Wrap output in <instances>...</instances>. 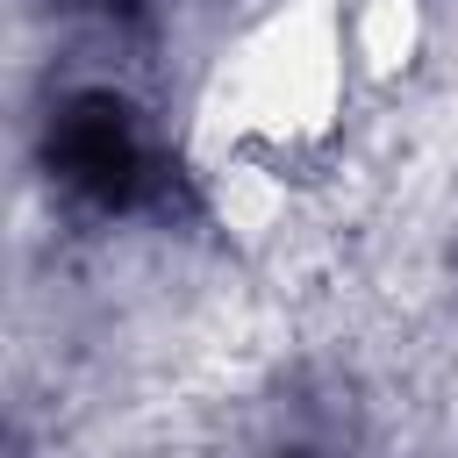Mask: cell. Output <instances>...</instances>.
<instances>
[{"label":"cell","instance_id":"6da1fadb","mask_svg":"<svg viewBox=\"0 0 458 458\" xmlns=\"http://www.w3.org/2000/svg\"><path fill=\"white\" fill-rule=\"evenodd\" d=\"M358 57L344 29V0H293L250 21L208 72L200 136L215 172L272 179L315 157L351 100Z\"/></svg>","mask_w":458,"mask_h":458}]
</instances>
